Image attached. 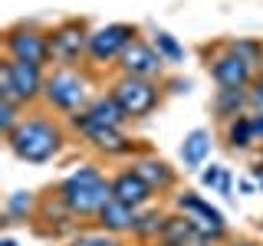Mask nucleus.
<instances>
[{"instance_id":"f257e3e1","label":"nucleus","mask_w":263,"mask_h":246,"mask_svg":"<svg viewBox=\"0 0 263 246\" xmlns=\"http://www.w3.org/2000/svg\"><path fill=\"white\" fill-rule=\"evenodd\" d=\"M4 138H7V148L27 164H46L63 148V131L49 118H20V125Z\"/></svg>"},{"instance_id":"f03ea898","label":"nucleus","mask_w":263,"mask_h":246,"mask_svg":"<svg viewBox=\"0 0 263 246\" xmlns=\"http://www.w3.org/2000/svg\"><path fill=\"white\" fill-rule=\"evenodd\" d=\"M109 197H112L109 180L99 174V168H92V164H82L79 171H72L60 184L63 207L69 213H76V217H96Z\"/></svg>"},{"instance_id":"7ed1b4c3","label":"nucleus","mask_w":263,"mask_h":246,"mask_svg":"<svg viewBox=\"0 0 263 246\" xmlns=\"http://www.w3.org/2000/svg\"><path fill=\"white\" fill-rule=\"evenodd\" d=\"M43 86H46V76L40 66H30L20 59L0 63V95L4 98H13V102L27 105L36 95H43Z\"/></svg>"},{"instance_id":"20e7f679","label":"nucleus","mask_w":263,"mask_h":246,"mask_svg":"<svg viewBox=\"0 0 263 246\" xmlns=\"http://www.w3.org/2000/svg\"><path fill=\"white\" fill-rule=\"evenodd\" d=\"M112 98L119 102V109L125 112V118H145L158 109L161 92L152 79H138V76H122L112 86Z\"/></svg>"},{"instance_id":"39448f33","label":"nucleus","mask_w":263,"mask_h":246,"mask_svg":"<svg viewBox=\"0 0 263 246\" xmlns=\"http://www.w3.org/2000/svg\"><path fill=\"white\" fill-rule=\"evenodd\" d=\"M43 95L56 112H82L86 109V79L76 69H56L46 76Z\"/></svg>"},{"instance_id":"423d86ee","label":"nucleus","mask_w":263,"mask_h":246,"mask_svg":"<svg viewBox=\"0 0 263 246\" xmlns=\"http://www.w3.org/2000/svg\"><path fill=\"white\" fill-rule=\"evenodd\" d=\"M7 59H20V63H30V66H43L53 59V46H49V36L33 27H13L7 30Z\"/></svg>"},{"instance_id":"0eeeda50","label":"nucleus","mask_w":263,"mask_h":246,"mask_svg":"<svg viewBox=\"0 0 263 246\" xmlns=\"http://www.w3.org/2000/svg\"><path fill=\"white\" fill-rule=\"evenodd\" d=\"M178 207H181V213H184V220L191 223L197 233L204 236V240H220V236L227 233V223H224V217H220V210H214L208 200H201L197 194H181L178 197Z\"/></svg>"},{"instance_id":"6e6552de","label":"nucleus","mask_w":263,"mask_h":246,"mask_svg":"<svg viewBox=\"0 0 263 246\" xmlns=\"http://www.w3.org/2000/svg\"><path fill=\"white\" fill-rule=\"evenodd\" d=\"M135 39V27L132 23H105L96 33H89V56L96 63H109L119 59L128 49V43Z\"/></svg>"},{"instance_id":"1a4fd4ad","label":"nucleus","mask_w":263,"mask_h":246,"mask_svg":"<svg viewBox=\"0 0 263 246\" xmlns=\"http://www.w3.org/2000/svg\"><path fill=\"white\" fill-rule=\"evenodd\" d=\"M208 69H211V79L220 89H247L253 82V63L243 59L240 53H234L230 46H227V53L214 56Z\"/></svg>"},{"instance_id":"9d476101","label":"nucleus","mask_w":263,"mask_h":246,"mask_svg":"<svg viewBox=\"0 0 263 246\" xmlns=\"http://www.w3.org/2000/svg\"><path fill=\"white\" fill-rule=\"evenodd\" d=\"M161 53L145 39H132L128 49L119 56V69L122 76H138V79H155L161 72Z\"/></svg>"},{"instance_id":"9b49d317","label":"nucleus","mask_w":263,"mask_h":246,"mask_svg":"<svg viewBox=\"0 0 263 246\" xmlns=\"http://www.w3.org/2000/svg\"><path fill=\"white\" fill-rule=\"evenodd\" d=\"M49 46H53V59L72 63L82 53H89V33L82 27V20H66L63 27L49 33Z\"/></svg>"},{"instance_id":"f8f14e48","label":"nucleus","mask_w":263,"mask_h":246,"mask_svg":"<svg viewBox=\"0 0 263 246\" xmlns=\"http://www.w3.org/2000/svg\"><path fill=\"white\" fill-rule=\"evenodd\" d=\"M122 121H125V112L119 109V102L109 95H99L92 98V102L86 105L82 112L72 115V125H76L79 131L82 128H89V125H109V128H122Z\"/></svg>"},{"instance_id":"ddd939ff","label":"nucleus","mask_w":263,"mask_h":246,"mask_svg":"<svg viewBox=\"0 0 263 246\" xmlns=\"http://www.w3.org/2000/svg\"><path fill=\"white\" fill-rule=\"evenodd\" d=\"M109 187H112V200H119V203H128L132 210H138V207H145L148 200H152V187L145 184L142 177L135 174V171H122V174H115L109 180Z\"/></svg>"},{"instance_id":"4468645a","label":"nucleus","mask_w":263,"mask_h":246,"mask_svg":"<svg viewBox=\"0 0 263 246\" xmlns=\"http://www.w3.org/2000/svg\"><path fill=\"white\" fill-rule=\"evenodd\" d=\"M96 220H99V227L105 230V233H125V230H135L138 223V210H132L128 203H119V200H105L102 203V210L96 213Z\"/></svg>"},{"instance_id":"2eb2a0df","label":"nucleus","mask_w":263,"mask_h":246,"mask_svg":"<svg viewBox=\"0 0 263 246\" xmlns=\"http://www.w3.org/2000/svg\"><path fill=\"white\" fill-rule=\"evenodd\" d=\"M132 171H135L138 177L145 180L152 191H168L171 184H175V171L168 168L164 161H158V158H142V161H135L132 164Z\"/></svg>"},{"instance_id":"dca6fc26","label":"nucleus","mask_w":263,"mask_h":246,"mask_svg":"<svg viewBox=\"0 0 263 246\" xmlns=\"http://www.w3.org/2000/svg\"><path fill=\"white\" fill-rule=\"evenodd\" d=\"M82 135H86L89 145H96L99 151H105V154H125V151H128V138L122 135L119 128H109V125H89V128H82Z\"/></svg>"},{"instance_id":"f3484780","label":"nucleus","mask_w":263,"mask_h":246,"mask_svg":"<svg viewBox=\"0 0 263 246\" xmlns=\"http://www.w3.org/2000/svg\"><path fill=\"white\" fill-rule=\"evenodd\" d=\"M208 154H211V135L204 128H194L184 138V145H181V158H184L187 168H201Z\"/></svg>"},{"instance_id":"a211bd4d","label":"nucleus","mask_w":263,"mask_h":246,"mask_svg":"<svg viewBox=\"0 0 263 246\" xmlns=\"http://www.w3.org/2000/svg\"><path fill=\"white\" fill-rule=\"evenodd\" d=\"M247 102H250V92H247V89H217V95H214V112H217L220 118H237V115H243Z\"/></svg>"},{"instance_id":"6ab92c4d","label":"nucleus","mask_w":263,"mask_h":246,"mask_svg":"<svg viewBox=\"0 0 263 246\" xmlns=\"http://www.w3.org/2000/svg\"><path fill=\"white\" fill-rule=\"evenodd\" d=\"M253 141H257V135H253V125H250V115H247V112L227 121V145L234 148V151H237V148L243 151V148H250Z\"/></svg>"},{"instance_id":"aec40b11","label":"nucleus","mask_w":263,"mask_h":246,"mask_svg":"<svg viewBox=\"0 0 263 246\" xmlns=\"http://www.w3.org/2000/svg\"><path fill=\"white\" fill-rule=\"evenodd\" d=\"M155 49L161 53L164 63H181V59H184V46H181L171 33H164V30L155 33Z\"/></svg>"},{"instance_id":"412c9836","label":"nucleus","mask_w":263,"mask_h":246,"mask_svg":"<svg viewBox=\"0 0 263 246\" xmlns=\"http://www.w3.org/2000/svg\"><path fill=\"white\" fill-rule=\"evenodd\" d=\"M164 220H168V217H161L158 210H148V213H142V217H138L135 233H138V236H161Z\"/></svg>"},{"instance_id":"4be33fe9","label":"nucleus","mask_w":263,"mask_h":246,"mask_svg":"<svg viewBox=\"0 0 263 246\" xmlns=\"http://www.w3.org/2000/svg\"><path fill=\"white\" fill-rule=\"evenodd\" d=\"M16 109H20V102H13V98H4V95H0V131H4V135H10V131L20 125V118H16Z\"/></svg>"},{"instance_id":"5701e85b","label":"nucleus","mask_w":263,"mask_h":246,"mask_svg":"<svg viewBox=\"0 0 263 246\" xmlns=\"http://www.w3.org/2000/svg\"><path fill=\"white\" fill-rule=\"evenodd\" d=\"M30 207H33V197L27 191H16V194L7 197V213H10V217H27Z\"/></svg>"},{"instance_id":"b1692460","label":"nucleus","mask_w":263,"mask_h":246,"mask_svg":"<svg viewBox=\"0 0 263 246\" xmlns=\"http://www.w3.org/2000/svg\"><path fill=\"white\" fill-rule=\"evenodd\" d=\"M69 246H119L112 240V236H105V233H89V236H76Z\"/></svg>"},{"instance_id":"393cba45","label":"nucleus","mask_w":263,"mask_h":246,"mask_svg":"<svg viewBox=\"0 0 263 246\" xmlns=\"http://www.w3.org/2000/svg\"><path fill=\"white\" fill-rule=\"evenodd\" d=\"M224 174H227L224 168H217V164H211V168H208V171L201 174V180H204V187H220V180H224Z\"/></svg>"},{"instance_id":"a878e982","label":"nucleus","mask_w":263,"mask_h":246,"mask_svg":"<svg viewBox=\"0 0 263 246\" xmlns=\"http://www.w3.org/2000/svg\"><path fill=\"white\" fill-rule=\"evenodd\" d=\"M250 105H253V109H260V112H263V76L250 82Z\"/></svg>"},{"instance_id":"bb28decb","label":"nucleus","mask_w":263,"mask_h":246,"mask_svg":"<svg viewBox=\"0 0 263 246\" xmlns=\"http://www.w3.org/2000/svg\"><path fill=\"white\" fill-rule=\"evenodd\" d=\"M250 125H253V135H257V141H260V138H263V112L260 109L250 112Z\"/></svg>"},{"instance_id":"cd10ccee","label":"nucleus","mask_w":263,"mask_h":246,"mask_svg":"<svg viewBox=\"0 0 263 246\" xmlns=\"http://www.w3.org/2000/svg\"><path fill=\"white\" fill-rule=\"evenodd\" d=\"M253 177H257V184H260V187H263V161H260V164H257V168H253Z\"/></svg>"},{"instance_id":"c85d7f7f","label":"nucleus","mask_w":263,"mask_h":246,"mask_svg":"<svg viewBox=\"0 0 263 246\" xmlns=\"http://www.w3.org/2000/svg\"><path fill=\"white\" fill-rule=\"evenodd\" d=\"M0 246H16V243H13V240H4V243H0Z\"/></svg>"},{"instance_id":"c756f323","label":"nucleus","mask_w":263,"mask_h":246,"mask_svg":"<svg viewBox=\"0 0 263 246\" xmlns=\"http://www.w3.org/2000/svg\"><path fill=\"white\" fill-rule=\"evenodd\" d=\"M237 246H253V243H247V240H243V243H237Z\"/></svg>"},{"instance_id":"7c9ffc66","label":"nucleus","mask_w":263,"mask_h":246,"mask_svg":"<svg viewBox=\"0 0 263 246\" xmlns=\"http://www.w3.org/2000/svg\"><path fill=\"white\" fill-rule=\"evenodd\" d=\"M260 76H263V66H260Z\"/></svg>"}]
</instances>
